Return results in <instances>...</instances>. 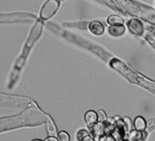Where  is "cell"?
<instances>
[{"instance_id": "2", "label": "cell", "mask_w": 155, "mask_h": 141, "mask_svg": "<svg viewBox=\"0 0 155 141\" xmlns=\"http://www.w3.org/2000/svg\"><path fill=\"white\" fill-rule=\"evenodd\" d=\"M60 1H48L44 4L41 11L40 17L43 20H48L56 13L60 6Z\"/></svg>"}, {"instance_id": "13", "label": "cell", "mask_w": 155, "mask_h": 141, "mask_svg": "<svg viewBox=\"0 0 155 141\" xmlns=\"http://www.w3.org/2000/svg\"><path fill=\"white\" fill-rule=\"evenodd\" d=\"M58 141H71V136L66 131H60L58 133Z\"/></svg>"}, {"instance_id": "12", "label": "cell", "mask_w": 155, "mask_h": 141, "mask_svg": "<svg viewBox=\"0 0 155 141\" xmlns=\"http://www.w3.org/2000/svg\"><path fill=\"white\" fill-rule=\"evenodd\" d=\"M107 23L109 26H122L124 24V20L117 15H111L107 18Z\"/></svg>"}, {"instance_id": "15", "label": "cell", "mask_w": 155, "mask_h": 141, "mask_svg": "<svg viewBox=\"0 0 155 141\" xmlns=\"http://www.w3.org/2000/svg\"><path fill=\"white\" fill-rule=\"evenodd\" d=\"M97 115H98V121L100 123H104L106 120L108 119L107 115H106V112L102 110H99L97 112Z\"/></svg>"}, {"instance_id": "17", "label": "cell", "mask_w": 155, "mask_h": 141, "mask_svg": "<svg viewBox=\"0 0 155 141\" xmlns=\"http://www.w3.org/2000/svg\"><path fill=\"white\" fill-rule=\"evenodd\" d=\"M124 122H125L126 125H127V130H128V132H130V131L132 129V122H131L130 119L129 118V117H125V118H124Z\"/></svg>"}, {"instance_id": "21", "label": "cell", "mask_w": 155, "mask_h": 141, "mask_svg": "<svg viewBox=\"0 0 155 141\" xmlns=\"http://www.w3.org/2000/svg\"><path fill=\"white\" fill-rule=\"evenodd\" d=\"M31 141H44V140H42V139H33V140Z\"/></svg>"}, {"instance_id": "22", "label": "cell", "mask_w": 155, "mask_h": 141, "mask_svg": "<svg viewBox=\"0 0 155 141\" xmlns=\"http://www.w3.org/2000/svg\"><path fill=\"white\" fill-rule=\"evenodd\" d=\"M120 141H130V140H129L128 139H122V140H120Z\"/></svg>"}, {"instance_id": "1", "label": "cell", "mask_w": 155, "mask_h": 141, "mask_svg": "<svg viewBox=\"0 0 155 141\" xmlns=\"http://www.w3.org/2000/svg\"><path fill=\"white\" fill-rule=\"evenodd\" d=\"M114 118L116 120V127L112 132L111 136L114 138L116 141H120L122 139H127L129 132L124 119L119 116H116Z\"/></svg>"}, {"instance_id": "10", "label": "cell", "mask_w": 155, "mask_h": 141, "mask_svg": "<svg viewBox=\"0 0 155 141\" xmlns=\"http://www.w3.org/2000/svg\"><path fill=\"white\" fill-rule=\"evenodd\" d=\"M108 32L113 37H120L124 35L126 32V27L124 25L122 26H109Z\"/></svg>"}, {"instance_id": "5", "label": "cell", "mask_w": 155, "mask_h": 141, "mask_svg": "<svg viewBox=\"0 0 155 141\" xmlns=\"http://www.w3.org/2000/svg\"><path fill=\"white\" fill-rule=\"evenodd\" d=\"M90 134L92 135L94 138L95 141H99L101 137L106 135L105 133V127L103 123L98 122L94 126H92L91 129L88 130Z\"/></svg>"}, {"instance_id": "19", "label": "cell", "mask_w": 155, "mask_h": 141, "mask_svg": "<svg viewBox=\"0 0 155 141\" xmlns=\"http://www.w3.org/2000/svg\"><path fill=\"white\" fill-rule=\"evenodd\" d=\"M81 141H95L94 138L92 137V136L90 134V135H88V136H85V137L83 138Z\"/></svg>"}, {"instance_id": "8", "label": "cell", "mask_w": 155, "mask_h": 141, "mask_svg": "<svg viewBox=\"0 0 155 141\" xmlns=\"http://www.w3.org/2000/svg\"><path fill=\"white\" fill-rule=\"evenodd\" d=\"M147 136V133L146 131L141 132L137 130H131L128 133V139L130 141H143Z\"/></svg>"}, {"instance_id": "16", "label": "cell", "mask_w": 155, "mask_h": 141, "mask_svg": "<svg viewBox=\"0 0 155 141\" xmlns=\"http://www.w3.org/2000/svg\"><path fill=\"white\" fill-rule=\"evenodd\" d=\"M155 129V119H151V120H148L147 122V128L146 132H151Z\"/></svg>"}, {"instance_id": "4", "label": "cell", "mask_w": 155, "mask_h": 141, "mask_svg": "<svg viewBox=\"0 0 155 141\" xmlns=\"http://www.w3.org/2000/svg\"><path fill=\"white\" fill-rule=\"evenodd\" d=\"M127 26L128 27L129 31L134 35L140 37L144 33V27H143V23L137 18L129 20L127 23Z\"/></svg>"}, {"instance_id": "18", "label": "cell", "mask_w": 155, "mask_h": 141, "mask_svg": "<svg viewBox=\"0 0 155 141\" xmlns=\"http://www.w3.org/2000/svg\"><path fill=\"white\" fill-rule=\"evenodd\" d=\"M99 141H116L111 135H105L100 138Z\"/></svg>"}, {"instance_id": "20", "label": "cell", "mask_w": 155, "mask_h": 141, "mask_svg": "<svg viewBox=\"0 0 155 141\" xmlns=\"http://www.w3.org/2000/svg\"><path fill=\"white\" fill-rule=\"evenodd\" d=\"M44 141H58V139L55 136H48Z\"/></svg>"}, {"instance_id": "6", "label": "cell", "mask_w": 155, "mask_h": 141, "mask_svg": "<svg viewBox=\"0 0 155 141\" xmlns=\"http://www.w3.org/2000/svg\"><path fill=\"white\" fill-rule=\"evenodd\" d=\"M88 29L90 32H92V34L97 36H101L104 34L105 32V27L100 21L98 20H93L90 22L88 25Z\"/></svg>"}, {"instance_id": "9", "label": "cell", "mask_w": 155, "mask_h": 141, "mask_svg": "<svg viewBox=\"0 0 155 141\" xmlns=\"http://www.w3.org/2000/svg\"><path fill=\"white\" fill-rule=\"evenodd\" d=\"M133 126L134 127V130L143 132V131L146 130L147 121L143 117L138 116L134 119V122H133Z\"/></svg>"}, {"instance_id": "11", "label": "cell", "mask_w": 155, "mask_h": 141, "mask_svg": "<svg viewBox=\"0 0 155 141\" xmlns=\"http://www.w3.org/2000/svg\"><path fill=\"white\" fill-rule=\"evenodd\" d=\"M103 123H104L106 135H111L112 132L116 127V120L114 117H109Z\"/></svg>"}, {"instance_id": "3", "label": "cell", "mask_w": 155, "mask_h": 141, "mask_svg": "<svg viewBox=\"0 0 155 141\" xmlns=\"http://www.w3.org/2000/svg\"><path fill=\"white\" fill-rule=\"evenodd\" d=\"M35 16H32L30 14H8L0 15V22H17V21H32V20L35 19Z\"/></svg>"}, {"instance_id": "7", "label": "cell", "mask_w": 155, "mask_h": 141, "mask_svg": "<svg viewBox=\"0 0 155 141\" xmlns=\"http://www.w3.org/2000/svg\"><path fill=\"white\" fill-rule=\"evenodd\" d=\"M84 119L86 123L87 126L88 127V130L91 129L92 126L95 125L98 123V115H97L96 112L94 110H88L85 113V116H84Z\"/></svg>"}, {"instance_id": "14", "label": "cell", "mask_w": 155, "mask_h": 141, "mask_svg": "<svg viewBox=\"0 0 155 141\" xmlns=\"http://www.w3.org/2000/svg\"><path fill=\"white\" fill-rule=\"evenodd\" d=\"M88 135H90L89 131H88L85 129H81L77 132V134H76V137L78 139V141H81L83 138L85 136H88Z\"/></svg>"}]
</instances>
